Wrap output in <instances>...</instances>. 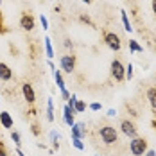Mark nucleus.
Wrapping results in <instances>:
<instances>
[{
	"label": "nucleus",
	"mask_w": 156,
	"mask_h": 156,
	"mask_svg": "<svg viewBox=\"0 0 156 156\" xmlns=\"http://www.w3.org/2000/svg\"><path fill=\"white\" fill-rule=\"evenodd\" d=\"M61 97L65 99V101H68V99H70V94H68V90H63V92H61Z\"/></svg>",
	"instance_id": "nucleus-29"
},
{
	"label": "nucleus",
	"mask_w": 156,
	"mask_h": 156,
	"mask_svg": "<svg viewBox=\"0 0 156 156\" xmlns=\"http://www.w3.org/2000/svg\"><path fill=\"white\" fill-rule=\"evenodd\" d=\"M13 117L7 113V111H0V126L2 127H5V129H11L13 127Z\"/></svg>",
	"instance_id": "nucleus-10"
},
{
	"label": "nucleus",
	"mask_w": 156,
	"mask_h": 156,
	"mask_svg": "<svg viewBox=\"0 0 156 156\" xmlns=\"http://www.w3.org/2000/svg\"><path fill=\"white\" fill-rule=\"evenodd\" d=\"M32 133H34V135H40V129H38V126L36 124L32 126Z\"/></svg>",
	"instance_id": "nucleus-30"
},
{
	"label": "nucleus",
	"mask_w": 156,
	"mask_h": 156,
	"mask_svg": "<svg viewBox=\"0 0 156 156\" xmlns=\"http://www.w3.org/2000/svg\"><path fill=\"white\" fill-rule=\"evenodd\" d=\"M104 43H106L108 48H111L113 52H119V50L122 48V41H120L119 34H115V32H106V34H104Z\"/></svg>",
	"instance_id": "nucleus-4"
},
{
	"label": "nucleus",
	"mask_w": 156,
	"mask_h": 156,
	"mask_svg": "<svg viewBox=\"0 0 156 156\" xmlns=\"http://www.w3.org/2000/svg\"><path fill=\"white\" fill-rule=\"evenodd\" d=\"M40 22H41V25H43V29H48V20H47V18H45L43 15L40 16Z\"/></svg>",
	"instance_id": "nucleus-25"
},
{
	"label": "nucleus",
	"mask_w": 156,
	"mask_h": 156,
	"mask_svg": "<svg viewBox=\"0 0 156 156\" xmlns=\"http://www.w3.org/2000/svg\"><path fill=\"white\" fill-rule=\"evenodd\" d=\"M147 99H149L151 108L156 109V86H153V88H149V90H147Z\"/></svg>",
	"instance_id": "nucleus-13"
},
{
	"label": "nucleus",
	"mask_w": 156,
	"mask_h": 156,
	"mask_svg": "<svg viewBox=\"0 0 156 156\" xmlns=\"http://www.w3.org/2000/svg\"><path fill=\"white\" fill-rule=\"evenodd\" d=\"M92 2H94V0H84V4H92Z\"/></svg>",
	"instance_id": "nucleus-36"
},
{
	"label": "nucleus",
	"mask_w": 156,
	"mask_h": 156,
	"mask_svg": "<svg viewBox=\"0 0 156 156\" xmlns=\"http://www.w3.org/2000/svg\"><path fill=\"white\" fill-rule=\"evenodd\" d=\"M109 68H111V76H113V79L117 83H120V81L126 79V66L119 59H113L111 65H109Z\"/></svg>",
	"instance_id": "nucleus-3"
},
{
	"label": "nucleus",
	"mask_w": 156,
	"mask_h": 156,
	"mask_svg": "<svg viewBox=\"0 0 156 156\" xmlns=\"http://www.w3.org/2000/svg\"><path fill=\"white\" fill-rule=\"evenodd\" d=\"M0 79L2 81H11L13 79V70L5 63H0Z\"/></svg>",
	"instance_id": "nucleus-11"
},
{
	"label": "nucleus",
	"mask_w": 156,
	"mask_h": 156,
	"mask_svg": "<svg viewBox=\"0 0 156 156\" xmlns=\"http://www.w3.org/2000/svg\"><path fill=\"white\" fill-rule=\"evenodd\" d=\"M54 79H56V84H58V88H59V90H66V88H65V81H63V76H61V72H59V70H54Z\"/></svg>",
	"instance_id": "nucleus-14"
},
{
	"label": "nucleus",
	"mask_w": 156,
	"mask_h": 156,
	"mask_svg": "<svg viewBox=\"0 0 156 156\" xmlns=\"http://www.w3.org/2000/svg\"><path fill=\"white\" fill-rule=\"evenodd\" d=\"M101 108H102V106H101L99 102H92V104H90V109H94V111H99Z\"/></svg>",
	"instance_id": "nucleus-26"
},
{
	"label": "nucleus",
	"mask_w": 156,
	"mask_h": 156,
	"mask_svg": "<svg viewBox=\"0 0 156 156\" xmlns=\"http://www.w3.org/2000/svg\"><path fill=\"white\" fill-rule=\"evenodd\" d=\"M16 156H25V154H23V153H22L20 149H16Z\"/></svg>",
	"instance_id": "nucleus-35"
},
{
	"label": "nucleus",
	"mask_w": 156,
	"mask_h": 156,
	"mask_svg": "<svg viewBox=\"0 0 156 156\" xmlns=\"http://www.w3.org/2000/svg\"><path fill=\"white\" fill-rule=\"evenodd\" d=\"M129 50H131V52H144V47H140L135 40H131V41H129Z\"/></svg>",
	"instance_id": "nucleus-19"
},
{
	"label": "nucleus",
	"mask_w": 156,
	"mask_h": 156,
	"mask_svg": "<svg viewBox=\"0 0 156 156\" xmlns=\"http://www.w3.org/2000/svg\"><path fill=\"white\" fill-rule=\"evenodd\" d=\"M145 156H156V153H154V151H153V149H149V151L145 153Z\"/></svg>",
	"instance_id": "nucleus-32"
},
{
	"label": "nucleus",
	"mask_w": 156,
	"mask_h": 156,
	"mask_svg": "<svg viewBox=\"0 0 156 156\" xmlns=\"http://www.w3.org/2000/svg\"><path fill=\"white\" fill-rule=\"evenodd\" d=\"M43 43H45V54H47V58H54V48H52V43H50L48 36H45Z\"/></svg>",
	"instance_id": "nucleus-15"
},
{
	"label": "nucleus",
	"mask_w": 156,
	"mask_h": 156,
	"mask_svg": "<svg viewBox=\"0 0 156 156\" xmlns=\"http://www.w3.org/2000/svg\"><path fill=\"white\" fill-rule=\"evenodd\" d=\"M22 94H23V99H25L29 104H34V102H36V94H34L32 84L23 83V84H22Z\"/></svg>",
	"instance_id": "nucleus-7"
},
{
	"label": "nucleus",
	"mask_w": 156,
	"mask_h": 156,
	"mask_svg": "<svg viewBox=\"0 0 156 156\" xmlns=\"http://www.w3.org/2000/svg\"><path fill=\"white\" fill-rule=\"evenodd\" d=\"M126 79H129V81L133 79V65H131V63L126 66Z\"/></svg>",
	"instance_id": "nucleus-23"
},
{
	"label": "nucleus",
	"mask_w": 156,
	"mask_h": 156,
	"mask_svg": "<svg viewBox=\"0 0 156 156\" xmlns=\"http://www.w3.org/2000/svg\"><path fill=\"white\" fill-rule=\"evenodd\" d=\"M120 129H122V133H124L126 136H129V138L136 136V127H135V124L131 120H122L120 122Z\"/></svg>",
	"instance_id": "nucleus-8"
},
{
	"label": "nucleus",
	"mask_w": 156,
	"mask_h": 156,
	"mask_svg": "<svg viewBox=\"0 0 156 156\" xmlns=\"http://www.w3.org/2000/svg\"><path fill=\"white\" fill-rule=\"evenodd\" d=\"M0 156H7V149L4 144H0Z\"/></svg>",
	"instance_id": "nucleus-28"
},
{
	"label": "nucleus",
	"mask_w": 156,
	"mask_h": 156,
	"mask_svg": "<svg viewBox=\"0 0 156 156\" xmlns=\"http://www.w3.org/2000/svg\"><path fill=\"white\" fill-rule=\"evenodd\" d=\"M120 15H122V23H124V29H126L127 32H133V27H131V22H129V18H127V13L122 9V11H120Z\"/></svg>",
	"instance_id": "nucleus-17"
},
{
	"label": "nucleus",
	"mask_w": 156,
	"mask_h": 156,
	"mask_svg": "<svg viewBox=\"0 0 156 156\" xmlns=\"http://www.w3.org/2000/svg\"><path fill=\"white\" fill-rule=\"evenodd\" d=\"M83 136H86V127H84L83 122H76L72 126V138H81L83 140Z\"/></svg>",
	"instance_id": "nucleus-9"
},
{
	"label": "nucleus",
	"mask_w": 156,
	"mask_h": 156,
	"mask_svg": "<svg viewBox=\"0 0 156 156\" xmlns=\"http://www.w3.org/2000/svg\"><path fill=\"white\" fill-rule=\"evenodd\" d=\"M108 115H109V117H115V115H117V111H115V109H108Z\"/></svg>",
	"instance_id": "nucleus-33"
},
{
	"label": "nucleus",
	"mask_w": 156,
	"mask_h": 156,
	"mask_svg": "<svg viewBox=\"0 0 156 156\" xmlns=\"http://www.w3.org/2000/svg\"><path fill=\"white\" fill-rule=\"evenodd\" d=\"M72 144H74V147L79 149V151H83V149H84V144L81 142V138H72Z\"/></svg>",
	"instance_id": "nucleus-22"
},
{
	"label": "nucleus",
	"mask_w": 156,
	"mask_h": 156,
	"mask_svg": "<svg viewBox=\"0 0 156 156\" xmlns=\"http://www.w3.org/2000/svg\"><path fill=\"white\" fill-rule=\"evenodd\" d=\"M84 109H86V102L77 99V102H76V106H74V113H83Z\"/></svg>",
	"instance_id": "nucleus-18"
},
{
	"label": "nucleus",
	"mask_w": 156,
	"mask_h": 156,
	"mask_svg": "<svg viewBox=\"0 0 156 156\" xmlns=\"http://www.w3.org/2000/svg\"><path fill=\"white\" fill-rule=\"evenodd\" d=\"M50 138H52V145L58 149V147H59V135H58L56 131H52V133H50Z\"/></svg>",
	"instance_id": "nucleus-20"
},
{
	"label": "nucleus",
	"mask_w": 156,
	"mask_h": 156,
	"mask_svg": "<svg viewBox=\"0 0 156 156\" xmlns=\"http://www.w3.org/2000/svg\"><path fill=\"white\" fill-rule=\"evenodd\" d=\"M99 135H101V140L106 145H111V144H115L119 140V133H117V129L113 126H102L99 129Z\"/></svg>",
	"instance_id": "nucleus-2"
},
{
	"label": "nucleus",
	"mask_w": 156,
	"mask_h": 156,
	"mask_svg": "<svg viewBox=\"0 0 156 156\" xmlns=\"http://www.w3.org/2000/svg\"><path fill=\"white\" fill-rule=\"evenodd\" d=\"M11 138H13V142H15L16 145H20V144H22V136H20V133H18V131H11Z\"/></svg>",
	"instance_id": "nucleus-21"
},
{
	"label": "nucleus",
	"mask_w": 156,
	"mask_h": 156,
	"mask_svg": "<svg viewBox=\"0 0 156 156\" xmlns=\"http://www.w3.org/2000/svg\"><path fill=\"white\" fill-rule=\"evenodd\" d=\"M7 29H5V25H4V18H2V13H0V34H5Z\"/></svg>",
	"instance_id": "nucleus-24"
},
{
	"label": "nucleus",
	"mask_w": 156,
	"mask_h": 156,
	"mask_svg": "<svg viewBox=\"0 0 156 156\" xmlns=\"http://www.w3.org/2000/svg\"><path fill=\"white\" fill-rule=\"evenodd\" d=\"M153 13L156 15V0H153Z\"/></svg>",
	"instance_id": "nucleus-34"
},
{
	"label": "nucleus",
	"mask_w": 156,
	"mask_h": 156,
	"mask_svg": "<svg viewBox=\"0 0 156 156\" xmlns=\"http://www.w3.org/2000/svg\"><path fill=\"white\" fill-rule=\"evenodd\" d=\"M47 120L48 122L54 120V102H52V99L47 101Z\"/></svg>",
	"instance_id": "nucleus-16"
},
{
	"label": "nucleus",
	"mask_w": 156,
	"mask_h": 156,
	"mask_svg": "<svg viewBox=\"0 0 156 156\" xmlns=\"http://www.w3.org/2000/svg\"><path fill=\"white\" fill-rule=\"evenodd\" d=\"M79 20H81V22H84V23H90V25H92V27H94V23H92V20H90V18H88V16H81V18H79Z\"/></svg>",
	"instance_id": "nucleus-27"
},
{
	"label": "nucleus",
	"mask_w": 156,
	"mask_h": 156,
	"mask_svg": "<svg viewBox=\"0 0 156 156\" xmlns=\"http://www.w3.org/2000/svg\"><path fill=\"white\" fill-rule=\"evenodd\" d=\"M59 65H61V70H63V72L72 74V72H74V68H76V56H72V54L63 56L61 59H59Z\"/></svg>",
	"instance_id": "nucleus-5"
},
{
	"label": "nucleus",
	"mask_w": 156,
	"mask_h": 156,
	"mask_svg": "<svg viewBox=\"0 0 156 156\" xmlns=\"http://www.w3.org/2000/svg\"><path fill=\"white\" fill-rule=\"evenodd\" d=\"M0 5H2V0H0Z\"/></svg>",
	"instance_id": "nucleus-37"
},
{
	"label": "nucleus",
	"mask_w": 156,
	"mask_h": 156,
	"mask_svg": "<svg viewBox=\"0 0 156 156\" xmlns=\"http://www.w3.org/2000/svg\"><path fill=\"white\" fill-rule=\"evenodd\" d=\"M129 151L133 156H144L147 153V140L140 138V136H135L129 142Z\"/></svg>",
	"instance_id": "nucleus-1"
},
{
	"label": "nucleus",
	"mask_w": 156,
	"mask_h": 156,
	"mask_svg": "<svg viewBox=\"0 0 156 156\" xmlns=\"http://www.w3.org/2000/svg\"><path fill=\"white\" fill-rule=\"evenodd\" d=\"M63 120L70 126V127L76 124V120H74V109L70 108V106H65L63 108Z\"/></svg>",
	"instance_id": "nucleus-12"
},
{
	"label": "nucleus",
	"mask_w": 156,
	"mask_h": 156,
	"mask_svg": "<svg viewBox=\"0 0 156 156\" xmlns=\"http://www.w3.org/2000/svg\"><path fill=\"white\" fill-rule=\"evenodd\" d=\"M65 47H66V48H72V41H70V40H65Z\"/></svg>",
	"instance_id": "nucleus-31"
},
{
	"label": "nucleus",
	"mask_w": 156,
	"mask_h": 156,
	"mask_svg": "<svg viewBox=\"0 0 156 156\" xmlns=\"http://www.w3.org/2000/svg\"><path fill=\"white\" fill-rule=\"evenodd\" d=\"M20 27L23 29V31H32L34 27H36V18L29 13H25V15H22L20 18Z\"/></svg>",
	"instance_id": "nucleus-6"
}]
</instances>
